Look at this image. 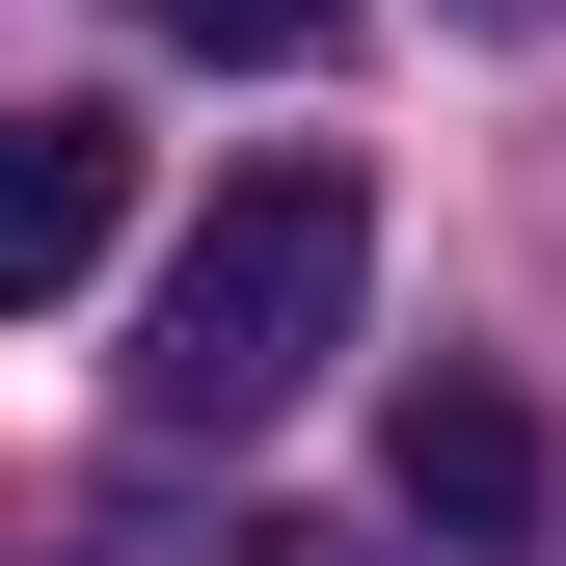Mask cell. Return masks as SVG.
Returning a JSON list of instances; mask_svg holds the SVG:
<instances>
[{"label":"cell","instance_id":"obj_1","mask_svg":"<svg viewBox=\"0 0 566 566\" xmlns=\"http://www.w3.org/2000/svg\"><path fill=\"white\" fill-rule=\"evenodd\" d=\"M350 297H378V189H350V163H243L217 217L163 243V297H135L108 405H135L163 459H217V432H270V405L350 350Z\"/></svg>","mask_w":566,"mask_h":566},{"label":"cell","instance_id":"obj_2","mask_svg":"<svg viewBox=\"0 0 566 566\" xmlns=\"http://www.w3.org/2000/svg\"><path fill=\"white\" fill-rule=\"evenodd\" d=\"M378 485H405V539L513 566V539H539V405H513V378H405V432H378Z\"/></svg>","mask_w":566,"mask_h":566},{"label":"cell","instance_id":"obj_3","mask_svg":"<svg viewBox=\"0 0 566 566\" xmlns=\"http://www.w3.org/2000/svg\"><path fill=\"white\" fill-rule=\"evenodd\" d=\"M135 243V135L108 108H28V189H0V297H82Z\"/></svg>","mask_w":566,"mask_h":566},{"label":"cell","instance_id":"obj_4","mask_svg":"<svg viewBox=\"0 0 566 566\" xmlns=\"http://www.w3.org/2000/svg\"><path fill=\"white\" fill-rule=\"evenodd\" d=\"M163 54H217V82H297V54H350V0H135Z\"/></svg>","mask_w":566,"mask_h":566},{"label":"cell","instance_id":"obj_5","mask_svg":"<svg viewBox=\"0 0 566 566\" xmlns=\"http://www.w3.org/2000/svg\"><path fill=\"white\" fill-rule=\"evenodd\" d=\"M459 28H485V54H539V28H566V0H459Z\"/></svg>","mask_w":566,"mask_h":566},{"label":"cell","instance_id":"obj_6","mask_svg":"<svg viewBox=\"0 0 566 566\" xmlns=\"http://www.w3.org/2000/svg\"><path fill=\"white\" fill-rule=\"evenodd\" d=\"M217 566H350V539H217Z\"/></svg>","mask_w":566,"mask_h":566}]
</instances>
